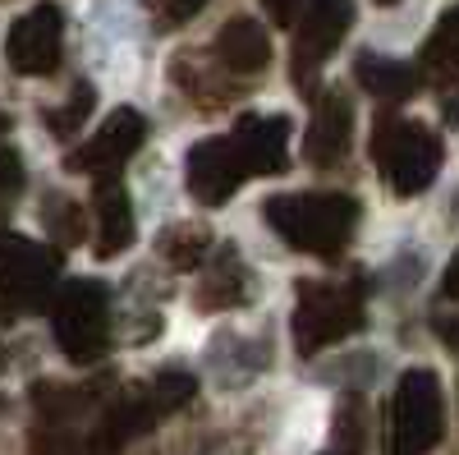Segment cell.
<instances>
[{
	"label": "cell",
	"mask_w": 459,
	"mask_h": 455,
	"mask_svg": "<svg viewBox=\"0 0 459 455\" xmlns=\"http://www.w3.org/2000/svg\"><path fill=\"white\" fill-rule=\"evenodd\" d=\"M194 396H198V377L188 368H175V363L157 368V372H152V382H143V387H134V391H125V396H115V400L101 405L97 428L88 433L92 451L97 455H120L129 442L147 437L161 419H170V414L184 409Z\"/></svg>",
	"instance_id": "6da1fadb"
},
{
	"label": "cell",
	"mask_w": 459,
	"mask_h": 455,
	"mask_svg": "<svg viewBox=\"0 0 459 455\" xmlns=\"http://www.w3.org/2000/svg\"><path fill=\"white\" fill-rule=\"evenodd\" d=\"M266 225L299 253H313V258H340L350 249L354 231H359V198L350 194H276L262 203Z\"/></svg>",
	"instance_id": "7a4b0ae2"
},
{
	"label": "cell",
	"mask_w": 459,
	"mask_h": 455,
	"mask_svg": "<svg viewBox=\"0 0 459 455\" xmlns=\"http://www.w3.org/2000/svg\"><path fill=\"white\" fill-rule=\"evenodd\" d=\"M368 322V299H363V281H299V309L290 322L294 350L303 359H313L331 346H340L344 336L363 331Z\"/></svg>",
	"instance_id": "3957f363"
},
{
	"label": "cell",
	"mask_w": 459,
	"mask_h": 455,
	"mask_svg": "<svg viewBox=\"0 0 459 455\" xmlns=\"http://www.w3.org/2000/svg\"><path fill=\"white\" fill-rule=\"evenodd\" d=\"M372 162H377L381 179H386V188L395 198H418L441 175L446 147L428 125L386 110V116H377V125H372Z\"/></svg>",
	"instance_id": "277c9868"
},
{
	"label": "cell",
	"mask_w": 459,
	"mask_h": 455,
	"mask_svg": "<svg viewBox=\"0 0 459 455\" xmlns=\"http://www.w3.org/2000/svg\"><path fill=\"white\" fill-rule=\"evenodd\" d=\"M51 331L69 363H97L110 346V290L97 276L60 281L51 299Z\"/></svg>",
	"instance_id": "5b68a950"
},
{
	"label": "cell",
	"mask_w": 459,
	"mask_h": 455,
	"mask_svg": "<svg viewBox=\"0 0 459 455\" xmlns=\"http://www.w3.org/2000/svg\"><path fill=\"white\" fill-rule=\"evenodd\" d=\"M446 433V400L432 368L400 372L386 405V455H428Z\"/></svg>",
	"instance_id": "8992f818"
},
{
	"label": "cell",
	"mask_w": 459,
	"mask_h": 455,
	"mask_svg": "<svg viewBox=\"0 0 459 455\" xmlns=\"http://www.w3.org/2000/svg\"><path fill=\"white\" fill-rule=\"evenodd\" d=\"M60 290V253L19 235H0V318L14 322L23 313L51 309Z\"/></svg>",
	"instance_id": "52a82bcc"
},
{
	"label": "cell",
	"mask_w": 459,
	"mask_h": 455,
	"mask_svg": "<svg viewBox=\"0 0 459 455\" xmlns=\"http://www.w3.org/2000/svg\"><path fill=\"white\" fill-rule=\"evenodd\" d=\"M147 143V116L134 106H120L101 120V129L65 157V171H79V175H97V179H120V171L129 166V157Z\"/></svg>",
	"instance_id": "ba28073f"
},
{
	"label": "cell",
	"mask_w": 459,
	"mask_h": 455,
	"mask_svg": "<svg viewBox=\"0 0 459 455\" xmlns=\"http://www.w3.org/2000/svg\"><path fill=\"white\" fill-rule=\"evenodd\" d=\"M5 56H10L14 74H23V79H51L60 69V56H65V14L51 0L19 14L14 28H10Z\"/></svg>",
	"instance_id": "9c48e42d"
},
{
	"label": "cell",
	"mask_w": 459,
	"mask_h": 455,
	"mask_svg": "<svg viewBox=\"0 0 459 455\" xmlns=\"http://www.w3.org/2000/svg\"><path fill=\"white\" fill-rule=\"evenodd\" d=\"M350 23H354V0H303L299 32H294V79H299V88H308L313 69H322L335 56Z\"/></svg>",
	"instance_id": "30bf717a"
},
{
	"label": "cell",
	"mask_w": 459,
	"mask_h": 455,
	"mask_svg": "<svg viewBox=\"0 0 459 455\" xmlns=\"http://www.w3.org/2000/svg\"><path fill=\"white\" fill-rule=\"evenodd\" d=\"M350 143H354V106L344 88H326L313 101V120L308 134H303V157L317 171H331L350 157Z\"/></svg>",
	"instance_id": "8fae6325"
},
{
	"label": "cell",
	"mask_w": 459,
	"mask_h": 455,
	"mask_svg": "<svg viewBox=\"0 0 459 455\" xmlns=\"http://www.w3.org/2000/svg\"><path fill=\"white\" fill-rule=\"evenodd\" d=\"M188 194H194L203 207H225L235 198V188L244 179V166H239V152L230 138H203L188 147Z\"/></svg>",
	"instance_id": "7c38bea8"
},
{
	"label": "cell",
	"mask_w": 459,
	"mask_h": 455,
	"mask_svg": "<svg viewBox=\"0 0 459 455\" xmlns=\"http://www.w3.org/2000/svg\"><path fill=\"white\" fill-rule=\"evenodd\" d=\"M290 116H239L230 143L239 152L244 175H281L290 166Z\"/></svg>",
	"instance_id": "4fadbf2b"
},
{
	"label": "cell",
	"mask_w": 459,
	"mask_h": 455,
	"mask_svg": "<svg viewBox=\"0 0 459 455\" xmlns=\"http://www.w3.org/2000/svg\"><path fill=\"white\" fill-rule=\"evenodd\" d=\"M212 60L225 74H235V79H248L253 83V74H262L266 65H272V37H266V28L257 19L235 14V19L221 23L216 42H212Z\"/></svg>",
	"instance_id": "5bb4252c"
},
{
	"label": "cell",
	"mask_w": 459,
	"mask_h": 455,
	"mask_svg": "<svg viewBox=\"0 0 459 455\" xmlns=\"http://www.w3.org/2000/svg\"><path fill=\"white\" fill-rule=\"evenodd\" d=\"M170 79H175L188 97H194L198 110H221V106H230V101H239V97H244V79L225 74L221 65L212 69L198 51L175 56V60H170Z\"/></svg>",
	"instance_id": "9a60e30c"
},
{
	"label": "cell",
	"mask_w": 459,
	"mask_h": 455,
	"mask_svg": "<svg viewBox=\"0 0 459 455\" xmlns=\"http://www.w3.org/2000/svg\"><path fill=\"white\" fill-rule=\"evenodd\" d=\"M92 216H97V258H115L134 244V203L120 179H97L92 188Z\"/></svg>",
	"instance_id": "2e32d148"
},
{
	"label": "cell",
	"mask_w": 459,
	"mask_h": 455,
	"mask_svg": "<svg viewBox=\"0 0 459 455\" xmlns=\"http://www.w3.org/2000/svg\"><path fill=\"white\" fill-rule=\"evenodd\" d=\"M248 267L239 262V249L235 244H221L216 258H212V267L198 285V309L203 313H221V309H239V303H248Z\"/></svg>",
	"instance_id": "e0dca14e"
},
{
	"label": "cell",
	"mask_w": 459,
	"mask_h": 455,
	"mask_svg": "<svg viewBox=\"0 0 459 455\" xmlns=\"http://www.w3.org/2000/svg\"><path fill=\"white\" fill-rule=\"evenodd\" d=\"M354 79H359L363 92H372V97H381V101H409L418 88H423V74H418V65L377 56V51H359Z\"/></svg>",
	"instance_id": "ac0fdd59"
},
{
	"label": "cell",
	"mask_w": 459,
	"mask_h": 455,
	"mask_svg": "<svg viewBox=\"0 0 459 455\" xmlns=\"http://www.w3.org/2000/svg\"><path fill=\"white\" fill-rule=\"evenodd\" d=\"M97 396H101V382H83V387L37 382V387H32L37 424H65V428H74L88 409H97Z\"/></svg>",
	"instance_id": "d6986e66"
},
{
	"label": "cell",
	"mask_w": 459,
	"mask_h": 455,
	"mask_svg": "<svg viewBox=\"0 0 459 455\" xmlns=\"http://www.w3.org/2000/svg\"><path fill=\"white\" fill-rule=\"evenodd\" d=\"M418 74H423V79H432L437 88H450V83L459 79V5L441 14V23L432 28V37L423 42Z\"/></svg>",
	"instance_id": "ffe728a7"
},
{
	"label": "cell",
	"mask_w": 459,
	"mask_h": 455,
	"mask_svg": "<svg viewBox=\"0 0 459 455\" xmlns=\"http://www.w3.org/2000/svg\"><path fill=\"white\" fill-rule=\"evenodd\" d=\"M157 253H161L166 267L194 272V267H203L207 253H212V231H207V225H198V221H175V225H166V231H161Z\"/></svg>",
	"instance_id": "44dd1931"
},
{
	"label": "cell",
	"mask_w": 459,
	"mask_h": 455,
	"mask_svg": "<svg viewBox=\"0 0 459 455\" xmlns=\"http://www.w3.org/2000/svg\"><path fill=\"white\" fill-rule=\"evenodd\" d=\"M368 446V414H363V396L350 391L340 396L335 419H331V451L326 455H363Z\"/></svg>",
	"instance_id": "7402d4cb"
},
{
	"label": "cell",
	"mask_w": 459,
	"mask_h": 455,
	"mask_svg": "<svg viewBox=\"0 0 459 455\" xmlns=\"http://www.w3.org/2000/svg\"><path fill=\"white\" fill-rule=\"evenodd\" d=\"M42 225H47V235L65 249L83 244V235H88V216L69 194H47L42 198Z\"/></svg>",
	"instance_id": "603a6c76"
},
{
	"label": "cell",
	"mask_w": 459,
	"mask_h": 455,
	"mask_svg": "<svg viewBox=\"0 0 459 455\" xmlns=\"http://www.w3.org/2000/svg\"><path fill=\"white\" fill-rule=\"evenodd\" d=\"M28 451L32 455H97L92 437H83L79 428H65V424H32Z\"/></svg>",
	"instance_id": "cb8c5ba5"
},
{
	"label": "cell",
	"mask_w": 459,
	"mask_h": 455,
	"mask_svg": "<svg viewBox=\"0 0 459 455\" xmlns=\"http://www.w3.org/2000/svg\"><path fill=\"white\" fill-rule=\"evenodd\" d=\"M92 106H97L92 83H74L69 101H65V106H56V110H47V129H51L56 138H74V134L83 129V120L92 116Z\"/></svg>",
	"instance_id": "d4e9b609"
},
{
	"label": "cell",
	"mask_w": 459,
	"mask_h": 455,
	"mask_svg": "<svg viewBox=\"0 0 459 455\" xmlns=\"http://www.w3.org/2000/svg\"><path fill=\"white\" fill-rule=\"evenodd\" d=\"M23 184H28V171H23V157L19 152L0 138V198L5 203H14L19 194H23Z\"/></svg>",
	"instance_id": "484cf974"
},
{
	"label": "cell",
	"mask_w": 459,
	"mask_h": 455,
	"mask_svg": "<svg viewBox=\"0 0 459 455\" xmlns=\"http://www.w3.org/2000/svg\"><path fill=\"white\" fill-rule=\"evenodd\" d=\"M203 5H207V0H152V10H157V19H161L166 28L188 23V19H194Z\"/></svg>",
	"instance_id": "4316f807"
},
{
	"label": "cell",
	"mask_w": 459,
	"mask_h": 455,
	"mask_svg": "<svg viewBox=\"0 0 459 455\" xmlns=\"http://www.w3.org/2000/svg\"><path fill=\"white\" fill-rule=\"evenodd\" d=\"M262 10H266V19H272L276 28H290L303 14V0H262Z\"/></svg>",
	"instance_id": "83f0119b"
},
{
	"label": "cell",
	"mask_w": 459,
	"mask_h": 455,
	"mask_svg": "<svg viewBox=\"0 0 459 455\" xmlns=\"http://www.w3.org/2000/svg\"><path fill=\"white\" fill-rule=\"evenodd\" d=\"M441 294L459 303V253H455V258L446 262V276H441Z\"/></svg>",
	"instance_id": "f1b7e54d"
},
{
	"label": "cell",
	"mask_w": 459,
	"mask_h": 455,
	"mask_svg": "<svg viewBox=\"0 0 459 455\" xmlns=\"http://www.w3.org/2000/svg\"><path fill=\"white\" fill-rule=\"evenodd\" d=\"M437 331L450 350H459V318H437Z\"/></svg>",
	"instance_id": "f546056e"
},
{
	"label": "cell",
	"mask_w": 459,
	"mask_h": 455,
	"mask_svg": "<svg viewBox=\"0 0 459 455\" xmlns=\"http://www.w3.org/2000/svg\"><path fill=\"white\" fill-rule=\"evenodd\" d=\"M446 120H450V125H459V97H450V101H446Z\"/></svg>",
	"instance_id": "4dcf8cb0"
},
{
	"label": "cell",
	"mask_w": 459,
	"mask_h": 455,
	"mask_svg": "<svg viewBox=\"0 0 459 455\" xmlns=\"http://www.w3.org/2000/svg\"><path fill=\"white\" fill-rule=\"evenodd\" d=\"M5 221H10V203L0 198V231H5Z\"/></svg>",
	"instance_id": "1f68e13d"
},
{
	"label": "cell",
	"mask_w": 459,
	"mask_h": 455,
	"mask_svg": "<svg viewBox=\"0 0 459 455\" xmlns=\"http://www.w3.org/2000/svg\"><path fill=\"white\" fill-rule=\"evenodd\" d=\"M10 129V116H5V110H0V134H5Z\"/></svg>",
	"instance_id": "d6a6232c"
},
{
	"label": "cell",
	"mask_w": 459,
	"mask_h": 455,
	"mask_svg": "<svg viewBox=\"0 0 459 455\" xmlns=\"http://www.w3.org/2000/svg\"><path fill=\"white\" fill-rule=\"evenodd\" d=\"M0 372H5V346H0Z\"/></svg>",
	"instance_id": "836d02e7"
},
{
	"label": "cell",
	"mask_w": 459,
	"mask_h": 455,
	"mask_svg": "<svg viewBox=\"0 0 459 455\" xmlns=\"http://www.w3.org/2000/svg\"><path fill=\"white\" fill-rule=\"evenodd\" d=\"M377 5H395V0H377Z\"/></svg>",
	"instance_id": "e575fe53"
},
{
	"label": "cell",
	"mask_w": 459,
	"mask_h": 455,
	"mask_svg": "<svg viewBox=\"0 0 459 455\" xmlns=\"http://www.w3.org/2000/svg\"><path fill=\"white\" fill-rule=\"evenodd\" d=\"M0 414H5V396H0Z\"/></svg>",
	"instance_id": "d590c367"
}]
</instances>
